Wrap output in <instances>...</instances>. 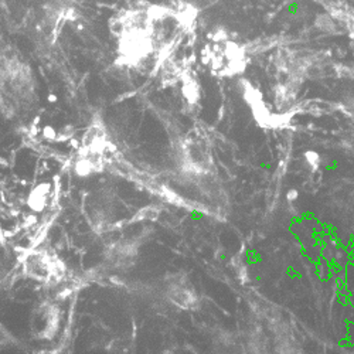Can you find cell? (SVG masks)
I'll return each mask as SVG.
<instances>
[{
  "label": "cell",
  "mask_w": 354,
  "mask_h": 354,
  "mask_svg": "<svg viewBox=\"0 0 354 354\" xmlns=\"http://www.w3.org/2000/svg\"><path fill=\"white\" fill-rule=\"evenodd\" d=\"M35 81L30 70L20 57L0 53V104L2 108L17 115L32 104Z\"/></svg>",
  "instance_id": "1"
},
{
  "label": "cell",
  "mask_w": 354,
  "mask_h": 354,
  "mask_svg": "<svg viewBox=\"0 0 354 354\" xmlns=\"http://www.w3.org/2000/svg\"><path fill=\"white\" fill-rule=\"evenodd\" d=\"M183 160L190 171L196 174L207 173L212 166V155L205 139L197 133L189 135L183 145Z\"/></svg>",
  "instance_id": "2"
},
{
  "label": "cell",
  "mask_w": 354,
  "mask_h": 354,
  "mask_svg": "<svg viewBox=\"0 0 354 354\" xmlns=\"http://www.w3.org/2000/svg\"><path fill=\"white\" fill-rule=\"evenodd\" d=\"M60 263L54 262L47 252H35L24 261V272L36 281L50 282L58 277Z\"/></svg>",
  "instance_id": "3"
},
{
  "label": "cell",
  "mask_w": 354,
  "mask_h": 354,
  "mask_svg": "<svg viewBox=\"0 0 354 354\" xmlns=\"http://www.w3.org/2000/svg\"><path fill=\"white\" fill-rule=\"evenodd\" d=\"M306 162H308V165H309L313 170H317L319 166H320V158H319V155L315 153V152L306 153Z\"/></svg>",
  "instance_id": "4"
},
{
  "label": "cell",
  "mask_w": 354,
  "mask_h": 354,
  "mask_svg": "<svg viewBox=\"0 0 354 354\" xmlns=\"http://www.w3.org/2000/svg\"><path fill=\"white\" fill-rule=\"evenodd\" d=\"M298 197H299V192L297 189H290L286 192V200L289 203H295L298 200Z\"/></svg>",
  "instance_id": "5"
}]
</instances>
